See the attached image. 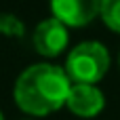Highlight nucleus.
I'll return each instance as SVG.
<instances>
[{
	"label": "nucleus",
	"instance_id": "7ed1b4c3",
	"mask_svg": "<svg viewBox=\"0 0 120 120\" xmlns=\"http://www.w3.org/2000/svg\"><path fill=\"white\" fill-rule=\"evenodd\" d=\"M51 11L68 27H82L101 13V0H51Z\"/></svg>",
	"mask_w": 120,
	"mask_h": 120
},
{
	"label": "nucleus",
	"instance_id": "f03ea898",
	"mask_svg": "<svg viewBox=\"0 0 120 120\" xmlns=\"http://www.w3.org/2000/svg\"><path fill=\"white\" fill-rule=\"evenodd\" d=\"M110 68V53L99 42H82L70 51L65 61V74L72 84H95Z\"/></svg>",
	"mask_w": 120,
	"mask_h": 120
},
{
	"label": "nucleus",
	"instance_id": "1a4fd4ad",
	"mask_svg": "<svg viewBox=\"0 0 120 120\" xmlns=\"http://www.w3.org/2000/svg\"><path fill=\"white\" fill-rule=\"evenodd\" d=\"M118 63H120V57H118Z\"/></svg>",
	"mask_w": 120,
	"mask_h": 120
},
{
	"label": "nucleus",
	"instance_id": "0eeeda50",
	"mask_svg": "<svg viewBox=\"0 0 120 120\" xmlns=\"http://www.w3.org/2000/svg\"><path fill=\"white\" fill-rule=\"evenodd\" d=\"M0 32L4 36H23L25 27L15 15H0Z\"/></svg>",
	"mask_w": 120,
	"mask_h": 120
},
{
	"label": "nucleus",
	"instance_id": "39448f33",
	"mask_svg": "<svg viewBox=\"0 0 120 120\" xmlns=\"http://www.w3.org/2000/svg\"><path fill=\"white\" fill-rule=\"evenodd\" d=\"M65 105L80 118H93L103 110L105 97L95 84H72Z\"/></svg>",
	"mask_w": 120,
	"mask_h": 120
},
{
	"label": "nucleus",
	"instance_id": "423d86ee",
	"mask_svg": "<svg viewBox=\"0 0 120 120\" xmlns=\"http://www.w3.org/2000/svg\"><path fill=\"white\" fill-rule=\"evenodd\" d=\"M101 19L103 23L120 34V0H101Z\"/></svg>",
	"mask_w": 120,
	"mask_h": 120
},
{
	"label": "nucleus",
	"instance_id": "f257e3e1",
	"mask_svg": "<svg viewBox=\"0 0 120 120\" xmlns=\"http://www.w3.org/2000/svg\"><path fill=\"white\" fill-rule=\"evenodd\" d=\"M72 89L63 68L51 63H36L25 68L15 82V101L17 105L32 116H46L65 105Z\"/></svg>",
	"mask_w": 120,
	"mask_h": 120
},
{
	"label": "nucleus",
	"instance_id": "20e7f679",
	"mask_svg": "<svg viewBox=\"0 0 120 120\" xmlns=\"http://www.w3.org/2000/svg\"><path fill=\"white\" fill-rule=\"evenodd\" d=\"M68 40H70L68 25L61 23L59 19H55V17L44 19L42 23H38V27L34 30V36H32L34 49L42 57L61 55V51H65V46H68Z\"/></svg>",
	"mask_w": 120,
	"mask_h": 120
},
{
	"label": "nucleus",
	"instance_id": "6e6552de",
	"mask_svg": "<svg viewBox=\"0 0 120 120\" xmlns=\"http://www.w3.org/2000/svg\"><path fill=\"white\" fill-rule=\"evenodd\" d=\"M0 120H4V116H2V112H0Z\"/></svg>",
	"mask_w": 120,
	"mask_h": 120
}]
</instances>
